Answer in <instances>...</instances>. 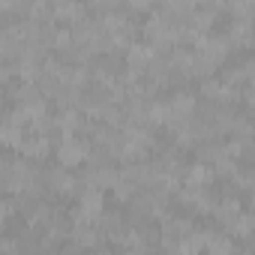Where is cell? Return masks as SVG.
I'll return each mask as SVG.
<instances>
[{"label": "cell", "instance_id": "cell-1", "mask_svg": "<svg viewBox=\"0 0 255 255\" xmlns=\"http://www.w3.org/2000/svg\"><path fill=\"white\" fill-rule=\"evenodd\" d=\"M60 159H63V165H78V162L84 159V147H81L78 141L66 138L63 147H60Z\"/></svg>", "mask_w": 255, "mask_h": 255}, {"label": "cell", "instance_id": "cell-2", "mask_svg": "<svg viewBox=\"0 0 255 255\" xmlns=\"http://www.w3.org/2000/svg\"><path fill=\"white\" fill-rule=\"evenodd\" d=\"M93 3H111V0H93Z\"/></svg>", "mask_w": 255, "mask_h": 255}]
</instances>
